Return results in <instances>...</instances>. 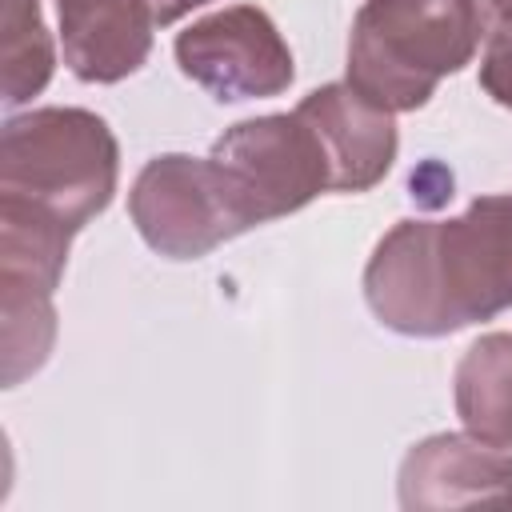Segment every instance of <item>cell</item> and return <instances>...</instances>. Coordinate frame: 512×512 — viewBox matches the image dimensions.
<instances>
[{
    "label": "cell",
    "instance_id": "6da1fadb",
    "mask_svg": "<svg viewBox=\"0 0 512 512\" xmlns=\"http://www.w3.org/2000/svg\"><path fill=\"white\" fill-rule=\"evenodd\" d=\"M372 316L416 340H440L512 308V192L476 196L448 220H396L364 264Z\"/></svg>",
    "mask_w": 512,
    "mask_h": 512
},
{
    "label": "cell",
    "instance_id": "7a4b0ae2",
    "mask_svg": "<svg viewBox=\"0 0 512 512\" xmlns=\"http://www.w3.org/2000/svg\"><path fill=\"white\" fill-rule=\"evenodd\" d=\"M484 40L480 0H364L348 32V84L396 112H416Z\"/></svg>",
    "mask_w": 512,
    "mask_h": 512
},
{
    "label": "cell",
    "instance_id": "3957f363",
    "mask_svg": "<svg viewBox=\"0 0 512 512\" xmlns=\"http://www.w3.org/2000/svg\"><path fill=\"white\" fill-rule=\"evenodd\" d=\"M120 180V144L88 108H28L0 132V196L28 200L72 232L96 220Z\"/></svg>",
    "mask_w": 512,
    "mask_h": 512
},
{
    "label": "cell",
    "instance_id": "277c9868",
    "mask_svg": "<svg viewBox=\"0 0 512 512\" xmlns=\"http://www.w3.org/2000/svg\"><path fill=\"white\" fill-rule=\"evenodd\" d=\"M72 228L52 212L0 196V352L4 388L40 372L56 344V288L68 264Z\"/></svg>",
    "mask_w": 512,
    "mask_h": 512
},
{
    "label": "cell",
    "instance_id": "5b68a950",
    "mask_svg": "<svg viewBox=\"0 0 512 512\" xmlns=\"http://www.w3.org/2000/svg\"><path fill=\"white\" fill-rule=\"evenodd\" d=\"M128 216L164 260H200L224 240L260 228L232 176L212 156L188 152H160L136 172Z\"/></svg>",
    "mask_w": 512,
    "mask_h": 512
},
{
    "label": "cell",
    "instance_id": "8992f818",
    "mask_svg": "<svg viewBox=\"0 0 512 512\" xmlns=\"http://www.w3.org/2000/svg\"><path fill=\"white\" fill-rule=\"evenodd\" d=\"M240 188L256 224L300 212L332 192V168L312 124L292 112H268L224 128L208 152Z\"/></svg>",
    "mask_w": 512,
    "mask_h": 512
},
{
    "label": "cell",
    "instance_id": "52a82bcc",
    "mask_svg": "<svg viewBox=\"0 0 512 512\" xmlns=\"http://www.w3.org/2000/svg\"><path fill=\"white\" fill-rule=\"evenodd\" d=\"M172 52L180 72L220 104L280 96L296 80L288 40L256 4H228L192 20Z\"/></svg>",
    "mask_w": 512,
    "mask_h": 512
},
{
    "label": "cell",
    "instance_id": "ba28073f",
    "mask_svg": "<svg viewBox=\"0 0 512 512\" xmlns=\"http://www.w3.org/2000/svg\"><path fill=\"white\" fill-rule=\"evenodd\" d=\"M400 508H512V452L472 432H432L416 440L396 476Z\"/></svg>",
    "mask_w": 512,
    "mask_h": 512
},
{
    "label": "cell",
    "instance_id": "9c48e42d",
    "mask_svg": "<svg viewBox=\"0 0 512 512\" xmlns=\"http://www.w3.org/2000/svg\"><path fill=\"white\" fill-rule=\"evenodd\" d=\"M296 112L312 124L324 144L332 168V192H368L376 188L400 152L396 116L372 100H364L348 80H332L312 88Z\"/></svg>",
    "mask_w": 512,
    "mask_h": 512
},
{
    "label": "cell",
    "instance_id": "30bf717a",
    "mask_svg": "<svg viewBox=\"0 0 512 512\" xmlns=\"http://www.w3.org/2000/svg\"><path fill=\"white\" fill-rule=\"evenodd\" d=\"M64 64L84 84H120L152 52L148 0H56Z\"/></svg>",
    "mask_w": 512,
    "mask_h": 512
},
{
    "label": "cell",
    "instance_id": "8fae6325",
    "mask_svg": "<svg viewBox=\"0 0 512 512\" xmlns=\"http://www.w3.org/2000/svg\"><path fill=\"white\" fill-rule=\"evenodd\" d=\"M452 404L476 440L512 452V332L476 336L452 372Z\"/></svg>",
    "mask_w": 512,
    "mask_h": 512
},
{
    "label": "cell",
    "instance_id": "7c38bea8",
    "mask_svg": "<svg viewBox=\"0 0 512 512\" xmlns=\"http://www.w3.org/2000/svg\"><path fill=\"white\" fill-rule=\"evenodd\" d=\"M0 48H4V104H28L40 96L56 72V44L48 36L40 0H4L0 16Z\"/></svg>",
    "mask_w": 512,
    "mask_h": 512
},
{
    "label": "cell",
    "instance_id": "4fadbf2b",
    "mask_svg": "<svg viewBox=\"0 0 512 512\" xmlns=\"http://www.w3.org/2000/svg\"><path fill=\"white\" fill-rule=\"evenodd\" d=\"M480 88L512 112V12H496L492 28L484 32L480 52Z\"/></svg>",
    "mask_w": 512,
    "mask_h": 512
},
{
    "label": "cell",
    "instance_id": "5bb4252c",
    "mask_svg": "<svg viewBox=\"0 0 512 512\" xmlns=\"http://www.w3.org/2000/svg\"><path fill=\"white\" fill-rule=\"evenodd\" d=\"M200 4H208V0H148V12L156 20V28H168L180 16H188L192 8H200Z\"/></svg>",
    "mask_w": 512,
    "mask_h": 512
},
{
    "label": "cell",
    "instance_id": "9a60e30c",
    "mask_svg": "<svg viewBox=\"0 0 512 512\" xmlns=\"http://www.w3.org/2000/svg\"><path fill=\"white\" fill-rule=\"evenodd\" d=\"M492 12H512V0H488Z\"/></svg>",
    "mask_w": 512,
    "mask_h": 512
}]
</instances>
